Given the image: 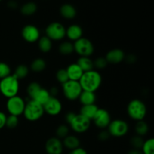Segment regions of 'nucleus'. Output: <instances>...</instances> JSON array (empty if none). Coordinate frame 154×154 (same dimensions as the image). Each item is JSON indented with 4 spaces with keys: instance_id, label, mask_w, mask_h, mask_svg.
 <instances>
[{
    "instance_id": "nucleus-12",
    "label": "nucleus",
    "mask_w": 154,
    "mask_h": 154,
    "mask_svg": "<svg viewBox=\"0 0 154 154\" xmlns=\"http://www.w3.org/2000/svg\"><path fill=\"white\" fill-rule=\"evenodd\" d=\"M21 35L24 41L28 43H34L38 42L40 38L41 33L37 26L32 24H28L22 29Z\"/></svg>"
},
{
    "instance_id": "nucleus-32",
    "label": "nucleus",
    "mask_w": 154,
    "mask_h": 154,
    "mask_svg": "<svg viewBox=\"0 0 154 154\" xmlns=\"http://www.w3.org/2000/svg\"><path fill=\"white\" fill-rule=\"evenodd\" d=\"M69 135V127L66 124H60L56 129V137L63 139Z\"/></svg>"
},
{
    "instance_id": "nucleus-21",
    "label": "nucleus",
    "mask_w": 154,
    "mask_h": 154,
    "mask_svg": "<svg viewBox=\"0 0 154 154\" xmlns=\"http://www.w3.org/2000/svg\"><path fill=\"white\" fill-rule=\"evenodd\" d=\"M99 108L96 104L93 105H82V107L80 109L79 114L81 115L84 116L86 118L92 120L96 114V111H98Z\"/></svg>"
},
{
    "instance_id": "nucleus-38",
    "label": "nucleus",
    "mask_w": 154,
    "mask_h": 154,
    "mask_svg": "<svg viewBox=\"0 0 154 154\" xmlns=\"http://www.w3.org/2000/svg\"><path fill=\"white\" fill-rule=\"evenodd\" d=\"M110 137H111V135H110L109 132H108V130H105V129H102V132L98 134V138L102 141H108Z\"/></svg>"
},
{
    "instance_id": "nucleus-25",
    "label": "nucleus",
    "mask_w": 154,
    "mask_h": 154,
    "mask_svg": "<svg viewBox=\"0 0 154 154\" xmlns=\"http://www.w3.org/2000/svg\"><path fill=\"white\" fill-rule=\"evenodd\" d=\"M38 47L42 53H48L52 49L53 42L46 35L42 36L38 41Z\"/></svg>"
},
{
    "instance_id": "nucleus-22",
    "label": "nucleus",
    "mask_w": 154,
    "mask_h": 154,
    "mask_svg": "<svg viewBox=\"0 0 154 154\" xmlns=\"http://www.w3.org/2000/svg\"><path fill=\"white\" fill-rule=\"evenodd\" d=\"M51 97V94H50L49 90L42 87L32 99L43 106V105L49 100V99Z\"/></svg>"
},
{
    "instance_id": "nucleus-1",
    "label": "nucleus",
    "mask_w": 154,
    "mask_h": 154,
    "mask_svg": "<svg viewBox=\"0 0 154 154\" xmlns=\"http://www.w3.org/2000/svg\"><path fill=\"white\" fill-rule=\"evenodd\" d=\"M102 82V75L96 70L84 72L81 79L79 80L80 85L83 90L94 93L100 87Z\"/></svg>"
},
{
    "instance_id": "nucleus-43",
    "label": "nucleus",
    "mask_w": 154,
    "mask_h": 154,
    "mask_svg": "<svg viewBox=\"0 0 154 154\" xmlns=\"http://www.w3.org/2000/svg\"><path fill=\"white\" fill-rule=\"evenodd\" d=\"M125 60H126V61L128 62L129 63H135L136 61V58L134 57L133 55H129L126 58H125Z\"/></svg>"
},
{
    "instance_id": "nucleus-30",
    "label": "nucleus",
    "mask_w": 154,
    "mask_h": 154,
    "mask_svg": "<svg viewBox=\"0 0 154 154\" xmlns=\"http://www.w3.org/2000/svg\"><path fill=\"white\" fill-rule=\"evenodd\" d=\"M42 86L39 84L38 82H36V81H32V82L30 83L28 86H27L26 88V93L28 94L29 97L30 99H32L34 97L35 95L38 93L39 90L42 88Z\"/></svg>"
},
{
    "instance_id": "nucleus-6",
    "label": "nucleus",
    "mask_w": 154,
    "mask_h": 154,
    "mask_svg": "<svg viewBox=\"0 0 154 154\" xmlns=\"http://www.w3.org/2000/svg\"><path fill=\"white\" fill-rule=\"evenodd\" d=\"M108 132L110 135L115 138H121L129 132V126L127 122L121 119L111 120L108 126Z\"/></svg>"
},
{
    "instance_id": "nucleus-3",
    "label": "nucleus",
    "mask_w": 154,
    "mask_h": 154,
    "mask_svg": "<svg viewBox=\"0 0 154 154\" xmlns=\"http://www.w3.org/2000/svg\"><path fill=\"white\" fill-rule=\"evenodd\" d=\"M19 80L13 75L0 80V93L7 99L17 96L20 90Z\"/></svg>"
},
{
    "instance_id": "nucleus-8",
    "label": "nucleus",
    "mask_w": 154,
    "mask_h": 154,
    "mask_svg": "<svg viewBox=\"0 0 154 154\" xmlns=\"http://www.w3.org/2000/svg\"><path fill=\"white\" fill-rule=\"evenodd\" d=\"M74 51L80 57H89L94 53V45L90 39L81 38L73 43Z\"/></svg>"
},
{
    "instance_id": "nucleus-7",
    "label": "nucleus",
    "mask_w": 154,
    "mask_h": 154,
    "mask_svg": "<svg viewBox=\"0 0 154 154\" xmlns=\"http://www.w3.org/2000/svg\"><path fill=\"white\" fill-rule=\"evenodd\" d=\"M66 27L60 22H52L45 29V35L51 41H61L66 37Z\"/></svg>"
},
{
    "instance_id": "nucleus-2",
    "label": "nucleus",
    "mask_w": 154,
    "mask_h": 154,
    "mask_svg": "<svg viewBox=\"0 0 154 154\" xmlns=\"http://www.w3.org/2000/svg\"><path fill=\"white\" fill-rule=\"evenodd\" d=\"M127 114L132 120L135 121L144 120L147 115V106L142 100L135 99L129 102L126 108Z\"/></svg>"
},
{
    "instance_id": "nucleus-17",
    "label": "nucleus",
    "mask_w": 154,
    "mask_h": 154,
    "mask_svg": "<svg viewBox=\"0 0 154 154\" xmlns=\"http://www.w3.org/2000/svg\"><path fill=\"white\" fill-rule=\"evenodd\" d=\"M66 69L68 76H69V79L71 81H79L81 76L84 74V72L81 70V69L77 63H72Z\"/></svg>"
},
{
    "instance_id": "nucleus-10",
    "label": "nucleus",
    "mask_w": 154,
    "mask_h": 154,
    "mask_svg": "<svg viewBox=\"0 0 154 154\" xmlns=\"http://www.w3.org/2000/svg\"><path fill=\"white\" fill-rule=\"evenodd\" d=\"M69 126H70L71 129L76 133H84L90 129V126H91V120L78 114H76Z\"/></svg>"
},
{
    "instance_id": "nucleus-41",
    "label": "nucleus",
    "mask_w": 154,
    "mask_h": 154,
    "mask_svg": "<svg viewBox=\"0 0 154 154\" xmlns=\"http://www.w3.org/2000/svg\"><path fill=\"white\" fill-rule=\"evenodd\" d=\"M69 154H88L87 153V150L85 149L82 148V147H79L78 148L75 149V150H70Z\"/></svg>"
},
{
    "instance_id": "nucleus-46",
    "label": "nucleus",
    "mask_w": 154,
    "mask_h": 154,
    "mask_svg": "<svg viewBox=\"0 0 154 154\" xmlns=\"http://www.w3.org/2000/svg\"><path fill=\"white\" fill-rule=\"evenodd\" d=\"M2 1V0H0V2H1Z\"/></svg>"
},
{
    "instance_id": "nucleus-27",
    "label": "nucleus",
    "mask_w": 154,
    "mask_h": 154,
    "mask_svg": "<svg viewBox=\"0 0 154 154\" xmlns=\"http://www.w3.org/2000/svg\"><path fill=\"white\" fill-rule=\"evenodd\" d=\"M37 10V5L33 2H29L23 5L20 8V12L25 16H31L35 14Z\"/></svg>"
},
{
    "instance_id": "nucleus-42",
    "label": "nucleus",
    "mask_w": 154,
    "mask_h": 154,
    "mask_svg": "<svg viewBox=\"0 0 154 154\" xmlns=\"http://www.w3.org/2000/svg\"><path fill=\"white\" fill-rule=\"evenodd\" d=\"M49 92H50V94H51V96H53V97H57V94L59 93V90L57 87H51V90H49Z\"/></svg>"
},
{
    "instance_id": "nucleus-36",
    "label": "nucleus",
    "mask_w": 154,
    "mask_h": 154,
    "mask_svg": "<svg viewBox=\"0 0 154 154\" xmlns=\"http://www.w3.org/2000/svg\"><path fill=\"white\" fill-rule=\"evenodd\" d=\"M11 69L8 64L4 62H0V80L11 75Z\"/></svg>"
},
{
    "instance_id": "nucleus-40",
    "label": "nucleus",
    "mask_w": 154,
    "mask_h": 154,
    "mask_svg": "<svg viewBox=\"0 0 154 154\" xmlns=\"http://www.w3.org/2000/svg\"><path fill=\"white\" fill-rule=\"evenodd\" d=\"M7 116L2 111H0V129L4 128L5 126V122Z\"/></svg>"
},
{
    "instance_id": "nucleus-20",
    "label": "nucleus",
    "mask_w": 154,
    "mask_h": 154,
    "mask_svg": "<svg viewBox=\"0 0 154 154\" xmlns=\"http://www.w3.org/2000/svg\"><path fill=\"white\" fill-rule=\"evenodd\" d=\"M78 100L82 105H93V104H95L96 101V93L94 92L83 90L78 98Z\"/></svg>"
},
{
    "instance_id": "nucleus-9",
    "label": "nucleus",
    "mask_w": 154,
    "mask_h": 154,
    "mask_svg": "<svg viewBox=\"0 0 154 154\" xmlns=\"http://www.w3.org/2000/svg\"><path fill=\"white\" fill-rule=\"evenodd\" d=\"M25 105V100L18 95L8 98L6 102V108L9 114L17 117H19L23 114Z\"/></svg>"
},
{
    "instance_id": "nucleus-44",
    "label": "nucleus",
    "mask_w": 154,
    "mask_h": 154,
    "mask_svg": "<svg viewBox=\"0 0 154 154\" xmlns=\"http://www.w3.org/2000/svg\"><path fill=\"white\" fill-rule=\"evenodd\" d=\"M127 154H143L141 150H137V149H132L129 150Z\"/></svg>"
},
{
    "instance_id": "nucleus-13",
    "label": "nucleus",
    "mask_w": 154,
    "mask_h": 154,
    "mask_svg": "<svg viewBox=\"0 0 154 154\" xmlns=\"http://www.w3.org/2000/svg\"><path fill=\"white\" fill-rule=\"evenodd\" d=\"M44 111L47 114L52 117L59 115L63 110V105L60 99L51 96L49 100L43 105Z\"/></svg>"
},
{
    "instance_id": "nucleus-34",
    "label": "nucleus",
    "mask_w": 154,
    "mask_h": 154,
    "mask_svg": "<svg viewBox=\"0 0 154 154\" xmlns=\"http://www.w3.org/2000/svg\"><path fill=\"white\" fill-rule=\"evenodd\" d=\"M56 79L61 84H65L69 81V76H68L67 72L66 69H60L56 73Z\"/></svg>"
},
{
    "instance_id": "nucleus-28",
    "label": "nucleus",
    "mask_w": 154,
    "mask_h": 154,
    "mask_svg": "<svg viewBox=\"0 0 154 154\" xmlns=\"http://www.w3.org/2000/svg\"><path fill=\"white\" fill-rule=\"evenodd\" d=\"M29 73V69L24 64H20L15 69L13 75L20 81L26 78Z\"/></svg>"
},
{
    "instance_id": "nucleus-11",
    "label": "nucleus",
    "mask_w": 154,
    "mask_h": 154,
    "mask_svg": "<svg viewBox=\"0 0 154 154\" xmlns=\"http://www.w3.org/2000/svg\"><path fill=\"white\" fill-rule=\"evenodd\" d=\"M92 120L96 127L101 129H105L111 123V117L110 113L106 109L99 108Z\"/></svg>"
},
{
    "instance_id": "nucleus-45",
    "label": "nucleus",
    "mask_w": 154,
    "mask_h": 154,
    "mask_svg": "<svg viewBox=\"0 0 154 154\" xmlns=\"http://www.w3.org/2000/svg\"><path fill=\"white\" fill-rule=\"evenodd\" d=\"M8 6L11 8L14 9V8H16L17 7V4L16 2H14V1H10V2H8Z\"/></svg>"
},
{
    "instance_id": "nucleus-4",
    "label": "nucleus",
    "mask_w": 154,
    "mask_h": 154,
    "mask_svg": "<svg viewBox=\"0 0 154 154\" xmlns=\"http://www.w3.org/2000/svg\"><path fill=\"white\" fill-rule=\"evenodd\" d=\"M45 114L44 108L42 105L35 102L32 99H29L26 103L23 114L28 121L35 122L40 120Z\"/></svg>"
},
{
    "instance_id": "nucleus-37",
    "label": "nucleus",
    "mask_w": 154,
    "mask_h": 154,
    "mask_svg": "<svg viewBox=\"0 0 154 154\" xmlns=\"http://www.w3.org/2000/svg\"><path fill=\"white\" fill-rule=\"evenodd\" d=\"M108 62L105 57H98L93 61V66L98 69H104L108 66Z\"/></svg>"
},
{
    "instance_id": "nucleus-23",
    "label": "nucleus",
    "mask_w": 154,
    "mask_h": 154,
    "mask_svg": "<svg viewBox=\"0 0 154 154\" xmlns=\"http://www.w3.org/2000/svg\"><path fill=\"white\" fill-rule=\"evenodd\" d=\"M76 63L84 72L93 70L94 68L93 61L89 57H80Z\"/></svg>"
},
{
    "instance_id": "nucleus-29",
    "label": "nucleus",
    "mask_w": 154,
    "mask_h": 154,
    "mask_svg": "<svg viewBox=\"0 0 154 154\" xmlns=\"http://www.w3.org/2000/svg\"><path fill=\"white\" fill-rule=\"evenodd\" d=\"M135 131L136 135L139 136H144L149 132V126L144 120L137 121L135 126Z\"/></svg>"
},
{
    "instance_id": "nucleus-18",
    "label": "nucleus",
    "mask_w": 154,
    "mask_h": 154,
    "mask_svg": "<svg viewBox=\"0 0 154 154\" xmlns=\"http://www.w3.org/2000/svg\"><path fill=\"white\" fill-rule=\"evenodd\" d=\"M60 13L64 19L72 20L76 17L77 11L72 5L67 3V4L63 5L60 7Z\"/></svg>"
},
{
    "instance_id": "nucleus-33",
    "label": "nucleus",
    "mask_w": 154,
    "mask_h": 154,
    "mask_svg": "<svg viewBox=\"0 0 154 154\" xmlns=\"http://www.w3.org/2000/svg\"><path fill=\"white\" fill-rule=\"evenodd\" d=\"M144 142V140L143 137L139 136L138 135H134L130 139V144L132 145V147H133V149H137V150H141Z\"/></svg>"
},
{
    "instance_id": "nucleus-19",
    "label": "nucleus",
    "mask_w": 154,
    "mask_h": 154,
    "mask_svg": "<svg viewBox=\"0 0 154 154\" xmlns=\"http://www.w3.org/2000/svg\"><path fill=\"white\" fill-rule=\"evenodd\" d=\"M63 144V147L69 150H75L80 147L81 141L79 138L74 135H69L66 138H63V141H62Z\"/></svg>"
},
{
    "instance_id": "nucleus-31",
    "label": "nucleus",
    "mask_w": 154,
    "mask_h": 154,
    "mask_svg": "<svg viewBox=\"0 0 154 154\" xmlns=\"http://www.w3.org/2000/svg\"><path fill=\"white\" fill-rule=\"evenodd\" d=\"M143 154H154V140L150 138L144 141L141 149Z\"/></svg>"
},
{
    "instance_id": "nucleus-5",
    "label": "nucleus",
    "mask_w": 154,
    "mask_h": 154,
    "mask_svg": "<svg viewBox=\"0 0 154 154\" xmlns=\"http://www.w3.org/2000/svg\"><path fill=\"white\" fill-rule=\"evenodd\" d=\"M62 90L66 99L69 101H75L78 99L83 91L79 81L71 80L62 84Z\"/></svg>"
},
{
    "instance_id": "nucleus-15",
    "label": "nucleus",
    "mask_w": 154,
    "mask_h": 154,
    "mask_svg": "<svg viewBox=\"0 0 154 154\" xmlns=\"http://www.w3.org/2000/svg\"><path fill=\"white\" fill-rule=\"evenodd\" d=\"M105 58L106 59L108 63L110 64H119L125 60L126 55L121 49L114 48L107 53Z\"/></svg>"
},
{
    "instance_id": "nucleus-35",
    "label": "nucleus",
    "mask_w": 154,
    "mask_h": 154,
    "mask_svg": "<svg viewBox=\"0 0 154 154\" xmlns=\"http://www.w3.org/2000/svg\"><path fill=\"white\" fill-rule=\"evenodd\" d=\"M19 123V119L18 117L14 115H9L7 116L5 122V126L8 129H14L18 126Z\"/></svg>"
},
{
    "instance_id": "nucleus-24",
    "label": "nucleus",
    "mask_w": 154,
    "mask_h": 154,
    "mask_svg": "<svg viewBox=\"0 0 154 154\" xmlns=\"http://www.w3.org/2000/svg\"><path fill=\"white\" fill-rule=\"evenodd\" d=\"M47 67V63L44 59L36 58L30 64V70L35 73H40L45 71Z\"/></svg>"
},
{
    "instance_id": "nucleus-16",
    "label": "nucleus",
    "mask_w": 154,
    "mask_h": 154,
    "mask_svg": "<svg viewBox=\"0 0 154 154\" xmlns=\"http://www.w3.org/2000/svg\"><path fill=\"white\" fill-rule=\"evenodd\" d=\"M82 28L78 24H72L66 29V36L71 41L74 42L78 40L83 37Z\"/></svg>"
},
{
    "instance_id": "nucleus-39",
    "label": "nucleus",
    "mask_w": 154,
    "mask_h": 154,
    "mask_svg": "<svg viewBox=\"0 0 154 154\" xmlns=\"http://www.w3.org/2000/svg\"><path fill=\"white\" fill-rule=\"evenodd\" d=\"M77 114H75L73 111H69L68 113H66V116H65V119H66V122L68 124H70L71 122L73 120V119L75 118V117L76 116Z\"/></svg>"
},
{
    "instance_id": "nucleus-14",
    "label": "nucleus",
    "mask_w": 154,
    "mask_h": 154,
    "mask_svg": "<svg viewBox=\"0 0 154 154\" xmlns=\"http://www.w3.org/2000/svg\"><path fill=\"white\" fill-rule=\"evenodd\" d=\"M63 147L61 140L56 136L50 138L45 144V150L48 154H62Z\"/></svg>"
},
{
    "instance_id": "nucleus-26",
    "label": "nucleus",
    "mask_w": 154,
    "mask_h": 154,
    "mask_svg": "<svg viewBox=\"0 0 154 154\" xmlns=\"http://www.w3.org/2000/svg\"><path fill=\"white\" fill-rule=\"evenodd\" d=\"M59 52L63 56H69L75 52L74 45L70 41H65L60 43L59 45Z\"/></svg>"
}]
</instances>
